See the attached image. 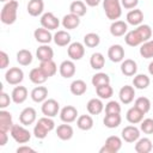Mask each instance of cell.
<instances>
[{"instance_id":"6da1fadb","label":"cell","mask_w":153,"mask_h":153,"mask_svg":"<svg viewBox=\"0 0 153 153\" xmlns=\"http://www.w3.org/2000/svg\"><path fill=\"white\" fill-rule=\"evenodd\" d=\"M152 37V29L147 24H140L136 29L128 31L124 35V42L129 47H137L141 45L143 42L151 39Z\"/></svg>"},{"instance_id":"7a4b0ae2","label":"cell","mask_w":153,"mask_h":153,"mask_svg":"<svg viewBox=\"0 0 153 153\" xmlns=\"http://www.w3.org/2000/svg\"><path fill=\"white\" fill-rule=\"evenodd\" d=\"M19 4L17 0H10L5 2V5L1 8L0 12V20L5 25H12L17 20V13H18Z\"/></svg>"},{"instance_id":"3957f363","label":"cell","mask_w":153,"mask_h":153,"mask_svg":"<svg viewBox=\"0 0 153 153\" xmlns=\"http://www.w3.org/2000/svg\"><path fill=\"white\" fill-rule=\"evenodd\" d=\"M54 128H55V122H54L53 117L43 116L35 124V127H33V135H35L36 139H39V140L45 139L48 133H50Z\"/></svg>"},{"instance_id":"277c9868","label":"cell","mask_w":153,"mask_h":153,"mask_svg":"<svg viewBox=\"0 0 153 153\" xmlns=\"http://www.w3.org/2000/svg\"><path fill=\"white\" fill-rule=\"evenodd\" d=\"M103 8L105 16L110 20H117L122 16L121 0H103Z\"/></svg>"},{"instance_id":"5b68a950","label":"cell","mask_w":153,"mask_h":153,"mask_svg":"<svg viewBox=\"0 0 153 153\" xmlns=\"http://www.w3.org/2000/svg\"><path fill=\"white\" fill-rule=\"evenodd\" d=\"M10 134L17 143H22V145L29 142L31 139V133L22 123L20 124H13L12 129L10 130Z\"/></svg>"},{"instance_id":"8992f818","label":"cell","mask_w":153,"mask_h":153,"mask_svg":"<svg viewBox=\"0 0 153 153\" xmlns=\"http://www.w3.org/2000/svg\"><path fill=\"white\" fill-rule=\"evenodd\" d=\"M122 148V139L116 135H111L105 140V143L99 149L100 153H117Z\"/></svg>"},{"instance_id":"52a82bcc","label":"cell","mask_w":153,"mask_h":153,"mask_svg":"<svg viewBox=\"0 0 153 153\" xmlns=\"http://www.w3.org/2000/svg\"><path fill=\"white\" fill-rule=\"evenodd\" d=\"M41 111L47 117H55L60 112V104L53 98H47L41 106Z\"/></svg>"},{"instance_id":"ba28073f","label":"cell","mask_w":153,"mask_h":153,"mask_svg":"<svg viewBox=\"0 0 153 153\" xmlns=\"http://www.w3.org/2000/svg\"><path fill=\"white\" fill-rule=\"evenodd\" d=\"M5 80L10 85H19L24 80V72L19 67H11L5 73Z\"/></svg>"},{"instance_id":"9c48e42d","label":"cell","mask_w":153,"mask_h":153,"mask_svg":"<svg viewBox=\"0 0 153 153\" xmlns=\"http://www.w3.org/2000/svg\"><path fill=\"white\" fill-rule=\"evenodd\" d=\"M39 22H41L42 27L48 29L50 31L51 30H56L60 26V20H59V18L53 12H45V13H43L41 16Z\"/></svg>"},{"instance_id":"30bf717a","label":"cell","mask_w":153,"mask_h":153,"mask_svg":"<svg viewBox=\"0 0 153 153\" xmlns=\"http://www.w3.org/2000/svg\"><path fill=\"white\" fill-rule=\"evenodd\" d=\"M140 131L141 130L137 127H135L134 124L127 126L122 129V133H121L122 140H124L128 143H135L140 139Z\"/></svg>"},{"instance_id":"8fae6325","label":"cell","mask_w":153,"mask_h":153,"mask_svg":"<svg viewBox=\"0 0 153 153\" xmlns=\"http://www.w3.org/2000/svg\"><path fill=\"white\" fill-rule=\"evenodd\" d=\"M67 54L71 60L73 61H79L84 57L85 55V44L80 42H73L68 45L67 48Z\"/></svg>"},{"instance_id":"7c38bea8","label":"cell","mask_w":153,"mask_h":153,"mask_svg":"<svg viewBox=\"0 0 153 153\" xmlns=\"http://www.w3.org/2000/svg\"><path fill=\"white\" fill-rule=\"evenodd\" d=\"M36 118H37V112L31 106H27V108L23 109L22 112L19 114V122L25 127L33 124L36 122Z\"/></svg>"},{"instance_id":"4fadbf2b","label":"cell","mask_w":153,"mask_h":153,"mask_svg":"<svg viewBox=\"0 0 153 153\" xmlns=\"http://www.w3.org/2000/svg\"><path fill=\"white\" fill-rule=\"evenodd\" d=\"M60 118L63 123H72L78 118V110L73 105H66L60 110Z\"/></svg>"},{"instance_id":"5bb4252c","label":"cell","mask_w":153,"mask_h":153,"mask_svg":"<svg viewBox=\"0 0 153 153\" xmlns=\"http://www.w3.org/2000/svg\"><path fill=\"white\" fill-rule=\"evenodd\" d=\"M59 72H60L61 76L65 78V79L74 76V74L76 72V67H75L74 61L73 60H65V61H62L60 63V66H59Z\"/></svg>"},{"instance_id":"9a60e30c","label":"cell","mask_w":153,"mask_h":153,"mask_svg":"<svg viewBox=\"0 0 153 153\" xmlns=\"http://www.w3.org/2000/svg\"><path fill=\"white\" fill-rule=\"evenodd\" d=\"M108 57L111 62H122L124 60V48L121 44H112L108 49Z\"/></svg>"},{"instance_id":"2e32d148","label":"cell","mask_w":153,"mask_h":153,"mask_svg":"<svg viewBox=\"0 0 153 153\" xmlns=\"http://www.w3.org/2000/svg\"><path fill=\"white\" fill-rule=\"evenodd\" d=\"M135 97V87L130 85H124L118 92V98L122 104H130Z\"/></svg>"},{"instance_id":"e0dca14e","label":"cell","mask_w":153,"mask_h":153,"mask_svg":"<svg viewBox=\"0 0 153 153\" xmlns=\"http://www.w3.org/2000/svg\"><path fill=\"white\" fill-rule=\"evenodd\" d=\"M13 124L14 123L12 120V114L10 111H6L5 109H1L0 110V131L10 133Z\"/></svg>"},{"instance_id":"ac0fdd59","label":"cell","mask_w":153,"mask_h":153,"mask_svg":"<svg viewBox=\"0 0 153 153\" xmlns=\"http://www.w3.org/2000/svg\"><path fill=\"white\" fill-rule=\"evenodd\" d=\"M128 32V23L123 20H114L110 25V33L114 37H121L124 36Z\"/></svg>"},{"instance_id":"d6986e66","label":"cell","mask_w":153,"mask_h":153,"mask_svg":"<svg viewBox=\"0 0 153 153\" xmlns=\"http://www.w3.org/2000/svg\"><path fill=\"white\" fill-rule=\"evenodd\" d=\"M61 24L67 30H74V29H76L80 25V17L69 12L68 14L63 16V18L61 20Z\"/></svg>"},{"instance_id":"ffe728a7","label":"cell","mask_w":153,"mask_h":153,"mask_svg":"<svg viewBox=\"0 0 153 153\" xmlns=\"http://www.w3.org/2000/svg\"><path fill=\"white\" fill-rule=\"evenodd\" d=\"M53 36L54 35H51L50 30L44 29V27H38L33 31L35 39L41 44H49L53 41Z\"/></svg>"},{"instance_id":"44dd1931","label":"cell","mask_w":153,"mask_h":153,"mask_svg":"<svg viewBox=\"0 0 153 153\" xmlns=\"http://www.w3.org/2000/svg\"><path fill=\"white\" fill-rule=\"evenodd\" d=\"M26 10L31 17H38V16L43 14L44 2H43V0H30L27 2Z\"/></svg>"},{"instance_id":"7402d4cb","label":"cell","mask_w":153,"mask_h":153,"mask_svg":"<svg viewBox=\"0 0 153 153\" xmlns=\"http://www.w3.org/2000/svg\"><path fill=\"white\" fill-rule=\"evenodd\" d=\"M12 102L14 104H23L27 98V88L25 86H16L11 93Z\"/></svg>"},{"instance_id":"603a6c76","label":"cell","mask_w":153,"mask_h":153,"mask_svg":"<svg viewBox=\"0 0 153 153\" xmlns=\"http://www.w3.org/2000/svg\"><path fill=\"white\" fill-rule=\"evenodd\" d=\"M56 135L60 140L62 141H68L73 137L74 135V130H73V127L68 123H65V124H60L57 126L56 128Z\"/></svg>"},{"instance_id":"cb8c5ba5","label":"cell","mask_w":153,"mask_h":153,"mask_svg":"<svg viewBox=\"0 0 153 153\" xmlns=\"http://www.w3.org/2000/svg\"><path fill=\"white\" fill-rule=\"evenodd\" d=\"M121 72L126 76H133L137 72V63L131 59H126L121 62Z\"/></svg>"},{"instance_id":"d4e9b609","label":"cell","mask_w":153,"mask_h":153,"mask_svg":"<svg viewBox=\"0 0 153 153\" xmlns=\"http://www.w3.org/2000/svg\"><path fill=\"white\" fill-rule=\"evenodd\" d=\"M127 23L133 26H139L143 22V13L139 8H133L127 13Z\"/></svg>"},{"instance_id":"484cf974","label":"cell","mask_w":153,"mask_h":153,"mask_svg":"<svg viewBox=\"0 0 153 153\" xmlns=\"http://www.w3.org/2000/svg\"><path fill=\"white\" fill-rule=\"evenodd\" d=\"M36 57L39 61H48L53 60L54 57V50L49 44H41L36 50Z\"/></svg>"},{"instance_id":"4316f807","label":"cell","mask_w":153,"mask_h":153,"mask_svg":"<svg viewBox=\"0 0 153 153\" xmlns=\"http://www.w3.org/2000/svg\"><path fill=\"white\" fill-rule=\"evenodd\" d=\"M71 35L66 31V30H57L54 36H53V41L56 45L59 47H66L71 44Z\"/></svg>"},{"instance_id":"83f0119b","label":"cell","mask_w":153,"mask_h":153,"mask_svg":"<svg viewBox=\"0 0 153 153\" xmlns=\"http://www.w3.org/2000/svg\"><path fill=\"white\" fill-rule=\"evenodd\" d=\"M143 116L145 114L136 106H131L126 114V118L130 124H140V122L143 120Z\"/></svg>"},{"instance_id":"f1b7e54d","label":"cell","mask_w":153,"mask_h":153,"mask_svg":"<svg viewBox=\"0 0 153 153\" xmlns=\"http://www.w3.org/2000/svg\"><path fill=\"white\" fill-rule=\"evenodd\" d=\"M29 79L32 84L35 85H42L47 81L48 76L43 73V71L39 68V67H36V68H32L29 73Z\"/></svg>"},{"instance_id":"f546056e","label":"cell","mask_w":153,"mask_h":153,"mask_svg":"<svg viewBox=\"0 0 153 153\" xmlns=\"http://www.w3.org/2000/svg\"><path fill=\"white\" fill-rule=\"evenodd\" d=\"M31 99L35 103H43L47 98H48V88L45 86H36L35 88H32L31 93Z\"/></svg>"},{"instance_id":"4dcf8cb0","label":"cell","mask_w":153,"mask_h":153,"mask_svg":"<svg viewBox=\"0 0 153 153\" xmlns=\"http://www.w3.org/2000/svg\"><path fill=\"white\" fill-rule=\"evenodd\" d=\"M86 109L90 115H99L104 110V104L100 98H92L87 102Z\"/></svg>"},{"instance_id":"1f68e13d","label":"cell","mask_w":153,"mask_h":153,"mask_svg":"<svg viewBox=\"0 0 153 153\" xmlns=\"http://www.w3.org/2000/svg\"><path fill=\"white\" fill-rule=\"evenodd\" d=\"M122 122V117L120 114H105V117L103 118V123L106 128L114 129L117 128Z\"/></svg>"},{"instance_id":"d6a6232c","label":"cell","mask_w":153,"mask_h":153,"mask_svg":"<svg viewBox=\"0 0 153 153\" xmlns=\"http://www.w3.org/2000/svg\"><path fill=\"white\" fill-rule=\"evenodd\" d=\"M151 84V79L146 74H135L133 78V86L137 90H146Z\"/></svg>"},{"instance_id":"836d02e7","label":"cell","mask_w":153,"mask_h":153,"mask_svg":"<svg viewBox=\"0 0 153 153\" xmlns=\"http://www.w3.org/2000/svg\"><path fill=\"white\" fill-rule=\"evenodd\" d=\"M69 90H71V93L74 94V96H81L84 94L86 91H87V85L84 80L81 79H76V80H73L71 86H69Z\"/></svg>"},{"instance_id":"e575fe53","label":"cell","mask_w":153,"mask_h":153,"mask_svg":"<svg viewBox=\"0 0 153 153\" xmlns=\"http://www.w3.org/2000/svg\"><path fill=\"white\" fill-rule=\"evenodd\" d=\"M93 118L92 116L90 115H80L78 118H76V127L81 130H90L93 128Z\"/></svg>"},{"instance_id":"d590c367","label":"cell","mask_w":153,"mask_h":153,"mask_svg":"<svg viewBox=\"0 0 153 153\" xmlns=\"http://www.w3.org/2000/svg\"><path fill=\"white\" fill-rule=\"evenodd\" d=\"M152 148H153V145L148 137H140L135 142V151L137 153H149Z\"/></svg>"},{"instance_id":"8d00e7d4","label":"cell","mask_w":153,"mask_h":153,"mask_svg":"<svg viewBox=\"0 0 153 153\" xmlns=\"http://www.w3.org/2000/svg\"><path fill=\"white\" fill-rule=\"evenodd\" d=\"M69 12L71 13H74L79 17H84L87 12L86 10V4L85 1H81V0H74L71 5H69Z\"/></svg>"},{"instance_id":"74e56055","label":"cell","mask_w":153,"mask_h":153,"mask_svg":"<svg viewBox=\"0 0 153 153\" xmlns=\"http://www.w3.org/2000/svg\"><path fill=\"white\" fill-rule=\"evenodd\" d=\"M32 53L27 49H20L18 53H17V62L20 65V66H29L31 65L32 62Z\"/></svg>"},{"instance_id":"f35d334b","label":"cell","mask_w":153,"mask_h":153,"mask_svg":"<svg viewBox=\"0 0 153 153\" xmlns=\"http://www.w3.org/2000/svg\"><path fill=\"white\" fill-rule=\"evenodd\" d=\"M39 68L43 71V73H44L48 78L55 75L56 72H57V66H56V63H55L53 60L41 61V63H39Z\"/></svg>"},{"instance_id":"ab89813d","label":"cell","mask_w":153,"mask_h":153,"mask_svg":"<svg viewBox=\"0 0 153 153\" xmlns=\"http://www.w3.org/2000/svg\"><path fill=\"white\" fill-rule=\"evenodd\" d=\"M104 65H105V57H104V55L102 53L97 51V53H93L91 55V57H90V66L93 69L99 71V69H102L104 67Z\"/></svg>"},{"instance_id":"60d3db41","label":"cell","mask_w":153,"mask_h":153,"mask_svg":"<svg viewBox=\"0 0 153 153\" xmlns=\"http://www.w3.org/2000/svg\"><path fill=\"white\" fill-rule=\"evenodd\" d=\"M91 82H92V85L94 86V88H97V87H99V86L110 84V76H109L106 73L98 72V73H96V74L92 76Z\"/></svg>"},{"instance_id":"b9f144b4","label":"cell","mask_w":153,"mask_h":153,"mask_svg":"<svg viewBox=\"0 0 153 153\" xmlns=\"http://www.w3.org/2000/svg\"><path fill=\"white\" fill-rule=\"evenodd\" d=\"M100 43V37L96 32H88L84 36V44L87 48H96Z\"/></svg>"},{"instance_id":"7bdbcfd3","label":"cell","mask_w":153,"mask_h":153,"mask_svg":"<svg viewBox=\"0 0 153 153\" xmlns=\"http://www.w3.org/2000/svg\"><path fill=\"white\" fill-rule=\"evenodd\" d=\"M140 55L143 59H152L153 57V39H148L140 45Z\"/></svg>"},{"instance_id":"ee69618b","label":"cell","mask_w":153,"mask_h":153,"mask_svg":"<svg viewBox=\"0 0 153 153\" xmlns=\"http://www.w3.org/2000/svg\"><path fill=\"white\" fill-rule=\"evenodd\" d=\"M151 100L147 97H139L134 102V106H136L139 110H141L143 114H147L151 110Z\"/></svg>"},{"instance_id":"f6af8a7d","label":"cell","mask_w":153,"mask_h":153,"mask_svg":"<svg viewBox=\"0 0 153 153\" xmlns=\"http://www.w3.org/2000/svg\"><path fill=\"white\" fill-rule=\"evenodd\" d=\"M96 93H97V96L100 99H109L114 94V90L110 86V84H106V85H103V86L97 87L96 88Z\"/></svg>"},{"instance_id":"bcb514c9","label":"cell","mask_w":153,"mask_h":153,"mask_svg":"<svg viewBox=\"0 0 153 153\" xmlns=\"http://www.w3.org/2000/svg\"><path fill=\"white\" fill-rule=\"evenodd\" d=\"M140 130L143 134H153V118H143L140 122Z\"/></svg>"},{"instance_id":"7dc6e473","label":"cell","mask_w":153,"mask_h":153,"mask_svg":"<svg viewBox=\"0 0 153 153\" xmlns=\"http://www.w3.org/2000/svg\"><path fill=\"white\" fill-rule=\"evenodd\" d=\"M105 114H121V105L116 100H110L105 104Z\"/></svg>"},{"instance_id":"c3c4849f","label":"cell","mask_w":153,"mask_h":153,"mask_svg":"<svg viewBox=\"0 0 153 153\" xmlns=\"http://www.w3.org/2000/svg\"><path fill=\"white\" fill-rule=\"evenodd\" d=\"M12 102V97H10L5 91H1L0 93V108L1 109H6Z\"/></svg>"},{"instance_id":"681fc988","label":"cell","mask_w":153,"mask_h":153,"mask_svg":"<svg viewBox=\"0 0 153 153\" xmlns=\"http://www.w3.org/2000/svg\"><path fill=\"white\" fill-rule=\"evenodd\" d=\"M8 65H10V57H8V55L5 53V51H0V68L1 69H5V68H7L8 67Z\"/></svg>"},{"instance_id":"f907efd6","label":"cell","mask_w":153,"mask_h":153,"mask_svg":"<svg viewBox=\"0 0 153 153\" xmlns=\"http://www.w3.org/2000/svg\"><path fill=\"white\" fill-rule=\"evenodd\" d=\"M139 0H121V5L122 7L127 8V10H133L137 6Z\"/></svg>"},{"instance_id":"816d5d0a","label":"cell","mask_w":153,"mask_h":153,"mask_svg":"<svg viewBox=\"0 0 153 153\" xmlns=\"http://www.w3.org/2000/svg\"><path fill=\"white\" fill-rule=\"evenodd\" d=\"M24 152H26V153H29V152L33 153V152H35V149H33V148H31V147H29V146H25V145L19 146V147L17 148V153H24Z\"/></svg>"},{"instance_id":"f5cc1de1","label":"cell","mask_w":153,"mask_h":153,"mask_svg":"<svg viewBox=\"0 0 153 153\" xmlns=\"http://www.w3.org/2000/svg\"><path fill=\"white\" fill-rule=\"evenodd\" d=\"M7 140H8V135L6 131H0V146H5L7 143Z\"/></svg>"},{"instance_id":"db71d44e","label":"cell","mask_w":153,"mask_h":153,"mask_svg":"<svg viewBox=\"0 0 153 153\" xmlns=\"http://www.w3.org/2000/svg\"><path fill=\"white\" fill-rule=\"evenodd\" d=\"M102 1H103V0H85V4H86L87 6H90V7H96V6H98Z\"/></svg>"},{"instance_id":"11a10c76","label":"cell","mask_w":153,"mask_h":153,"mask_svg":"<svg viewBox=\"0 0 153 153\" xmlns=\"http://www.w3.org/2000/svg\"><path fill=\"white\" fill-rule=\"evenodd\" d=\"M148 73L153 76V61H151L149 65H148Z\"/></svg>"},{"instance_id":"9f6ffc18","label":"cell","mask_w":153,"mask_h":153,"mask_svg":"<svg viewBox=\"0 0 153 153\" xmlns=\"http://www.w3.org/2000/svg\"><path fill=\"white\" fill-rule=\"evenodd\" d=\"M0 1H2V2H7V1H10V0H0Z\"/></svg>"}]
</instances>
